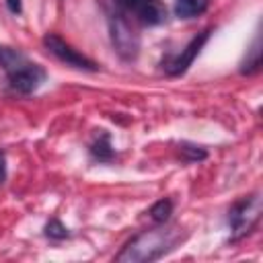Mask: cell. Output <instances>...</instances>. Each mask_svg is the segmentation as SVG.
<instances>
[{
  "label": "cell",
  "instance_id": "cell-5",
  "mask_svg": "<svg viewBox=\"0 0 263 263\" xmlns=\"http://www.w3.org/2000/svg\"><path fill=\"white\" fill-rule=\"evenodd\" d=\"M45 80V70L33 62H27L25 66L16 68L14 72L8 74V82L16 92L29 95L33 90H37Z\"/></svg>",
  "mask_w": 263,
  "mask_h": 263
},
{
  "label": "cell",
  "instance_id": "cell-14",
  "mask_svg": "<svg viewBox=\"0 0 263 263\" xmlns=\"http://www.w3.org/2000/svg\"><path fill=\"white\" fill-rule=\"evenodd\" d=\"M183 152H187L189 156V160H201V158H205V152L203 150H199V148H193V146H183Z\"/></svg>",
  "mask_w": 263,
  "mask_h": 263
},
{
  "label": "cell",
  "instance_id": "cell-4",
  "mask_svg": "<svg viewBox=\"0 0 263 263\" xmlns=\"http://www.w3.org/2000/svg\"><path fill=\"white\" fill-rule=\"evenodd\" d=\"M43 45L47 47L49 53H53L60 62H64L66 66H74V68H80V70H90L95 72L97 70V64L92 60H88L86 55H82L80 51H76L70 43H66L62 37H58L55 33H47L43 37Z\"/></svg>",
  "mask_w": 263,
  "mask_h": 263
},
{
  "label": "cell",
  "instance_id": "cell-13",
  "mask_svg": "<svg viewBox=\"0 0 263 263\" xmlns=\"http://www.w3.org/2000/svg\"><path fill=\"white\" fill-rule=\"evenodd\" d=\"M45 234L49 238H66L68 236V228L60 222V220H49L45 224Z\"/></svg>",
  "mask_w": 263,
  "mask_h": 263
},
{
  "label": "cell",
  "instance_id": "cell-12",
  "mask_svg": "<svg viewBox=\"0 0 263 263\" xmlns=\"http://www.w3.org/2000/svg\"><path fill=\"white\" fill-rule=\"evenodd\" d=\"M171 212H173L171 199H160V201H156V203L150 208V216H152V220H156V222H166L168 216H171Z\"/></svg>",
  "mask_w": 263,
  "mask_h": 263
},
{
  "label": "cell",
  "instance_id": "cell-2",
  "mask_svg": "<svg viewBox=\"0 0 263 263\" xmlns=\"http://www.w3.org/2000/svg\"><path fill=\"white\" fill-rule=\"evenodd\" d=\"M109 31H111V43H113L115 51L123 60H134L140 49V37L132 29V25L123 16L115 14L109 21Z\"/></svg>",
  "mask_w": 263,
  "mask_h": 263
},
{
  "label": "cell",
  "instance_id": "cell-6",
  "mask_svg": "<svg viewBox=\"0 0 263 263\" xmlns=\"http://www.w3.org/2000/svg\"><path fill=\"white\" fill-rule=\"evenodd\" d=\"M208 37H210V31H203V33H199V35H195L187 45H185V49L168 64V74H173V76H179V74H183L189 66H191V62L195 60V55L201 51V47L205 45V41H208Z\"/></svg>",
  "mask_w": 263,
  "mask_h": 263
},
{
  "label": "cell",
  "instance_id": "cell-3",
  "mask_svg": "<svg viewBox=\"0 0 263 263\" xmlns=\"http://www.w3.org/2000/svg\"><path fill=\"white\" fill-rule=\"evenodd\" d=\"M261 216V199L259 195H251V197H245L240 199L232 210H230V216H228V222L234 230V236H245L253 230V226L257 224Z\"/></svg>",
  "mask_w": 263,
  "mask_h": 263
},
{
  "label": "cell",
  "instance_id": "cell-17",
  "mask_svg": "<svg viewBox=\"0 0 263 263\" xmlns=\"http://www.w3.org/2000/svg\"><path fill=\"white\" fill-rule=\"evenodd\" d=\"M115 2H117L119 6H125V8H132V6H134V4L138 2V0H115Z\"/></svg>",
  "mask_w": 263,
  "mask_h": 263
},
{
  "label": "cell",
  "instance_id": "cell-16",
  "mask_svg": "<svg viewBox=\"0 0 263 263\" xmlns=\"http://www.w3.org/2000/svg\"><path fill=\"white\" fill-rule=\"evenodd\" d=\"M6 179V162H4V156L0 154V183Z\"/></svg>",
  "mask_w": 263,
  "mask_h": 263
},
{
  "label": "cell",
  "instance_id": "cell-10",
  "mask_svg": "<svg viewBox=\"0 0 263 263\" xmlns=\"http://www.w3.org/2000/svg\"><path fill=\"white\" fill-rule=\"evenodd\" d=\"M249 53H251V55L242 62V68H240L242 74H253V72L259 70V66H261V43H259V37L255 39V43H253V47H251Z\"/></svg>",
  "mask_w": 263,
  "mask_h": 263
},
{
  "label": "cell",
  "instance_id": "cell-7",
  "mask_svg": "<svg viewBox=\"0 0 263 263\" xmlns=\"http://www.w3.org/2000/svg\"><path fill=\"white\" fill-rule=\"evenodd\" d=\"M134 12L140 23L144 25H160L166 21V6L162 0H138L134 6Z\"/></svg>",
  "mask_w": 263,
  "mask_h": 263
},
{
  "label": "cell",
  "instance_id": "cell-11",
  "mask_svg": "<svg viewBox=\"0 0 263 263\" xmlns=\"http://www.w3.org/2000/svg\"><path fill=\"white\" fill-rule=\"evenodd\" d=\"M90 152L99 158V160H111L113 158V150H111V144H109V136L103 134L90 148Z\"/></svg>",
  "mask_w": 263,
  "mask_h": 263
},
{
  "label": "cell",
  "instance_id": "cell-15",
  "mask_svg": "<svg viewBox=\"0 0 263 263\" xmlns=\"http://www.w3.org/2000/svg\"><path fill=\"white\" fill-rule=\"evenodd\" d=\"M6 6H8V10L14 12V14L21 12V0H6Z\"/></svg>",
  "mask_w": 263,
  "mask_h": 263
},
{
  "label": "cell",
  "instance_id": "cell-8",
  "mask_svg": "<svg viewBox=\"0 0 263 263\" xmlns=\"http://www.w3.org/2000/svg\"><path fill=\"white\" fill-rule=\"evenodd\" d=\"M210 0H175V14L179 18H193L205 12Z\"/></svg>",
  "mask_w": 263,
  "mask_h": 263
},
{
  "label": "cell",
  "instance_id": "cell-9",
  "mask_svg": "<svg viewBox=\"0 0 263 263\" xmlns=\"http://www.w3.org/2000/svg\"><path fill=\"white\" fill-rule=\"evenodd\" d=\"M27 62H29V60H27V55H25L23 51L12 49V47H4V45H0V66L6 70V74L14 72L16 68L25 66Z\"/></svg>",
  "mask_w": 263,
  "mask_h": 263
},
{
  "label": "cell",
  "instance_id": "cell-1",
  "mask_svg": "<svg viewBox=\"0 0 263 263\" xmlns=\"http://www.w3.org/2000/svg\"><path fill=\"white\" fill-rule=\"evenodd\" d=\"M173 245V234L168 230H148L140 236H136L132 242H127V247H123V251L115 257V261L119 263H150L160 259L168 247Z\"/></svg>",
  "mask_w": 263,
  "mask_h": 263
}]
</instances>
